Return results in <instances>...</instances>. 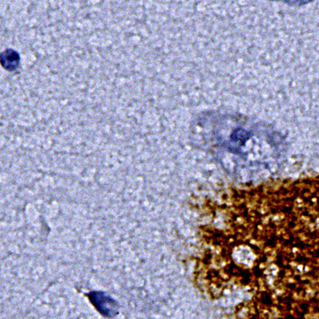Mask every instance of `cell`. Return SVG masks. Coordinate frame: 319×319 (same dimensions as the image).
Instances as JSON below:
<instances>
[{
	"label": "cell",
	"mask_w": 319,
	"mask_h": 319,
	"mask_svg": "<svg viewBox=\"0 0 319 319\" xmlns=\"http://www.w3.org/2000/svg\"><path fill=\"white\" fill-rule=\"evenodd\" d=\"M20 56L13 49H7L1 54V63L5 69L14 71L20 65Z\"/></svg>",
	"instance_id": "6da1fadb"
}]
</instances>
